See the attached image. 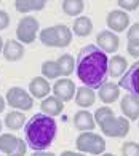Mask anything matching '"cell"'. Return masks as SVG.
<instances>
[{"label": "cell", "instance_id": "6da1fadb", "mask_svg": "<svg viewBox=\"0 0 139 156\" xmlns=\"http://www.w3.org/2000/svg\"><path fill=\"white\" fill-rule=\"evenodd\" d=\"M77 75L85 86L96 89L106 83L109 59L107 54L98 46L88 45L79 53L77 58Z\"/></svg>", "mask_w": 139, "mask_h": 156}, {"label": "cell", "instance_id": "7a4b0ae2", "mask_svg": "<svg viewBox=\"0 0 139 156\" xmlns=\"http://www.w3.org/2000/svg\"><path fill=\"white\" fill-rule=\"evenodd\" d=\"M54 136H56V121L45 113L34 115L26 124V140L35 151H43L50 147Z\"/></svg>", "mask_w": 139, "mask_h": 156}, {"label": "cell", "instance_id": "3957f363", "mask_svg": "<svg viewBox=\"0 0 139 156\" xmlns=\"http://www.w3.org/2000/svg\"><path fill=\"white\" fill-rule=\"evenodd\" d=\"M40 41L45 46H54V48H66L72 41V34L71 29L64 24L46 27L40 32Z\"/></svg>", "mask_w": 139, "mask_h": 156}, {"label": "cell", "instance_id": "277c9868", "mask_svg": "<svg viewBox=\"0 0 139 156\" xmlns=\"http://www.w3.org/2000/svg\"><path fill=\"white\" fill-rule=\"evenodd\" d=\"M77 150L80 153H90V154H101L106 150V140L94 132H82L77 137Z\"/></svg>", "mask_w": 139, "mask_h": 156}, {"label": "cell", "instance_id": "5b68a950", "mask_svg": "<svg viewBox=\"0 0 139 156\" xmlns=\"http://www.w3.org/2000/svg\"><path fill=\"white\" fill-rule=\"evenodd\" d=\"M101 131L109 137H125L130 131V123L126 118H115L109 116L102 123H99Z\"/></svg>", "mask_w": 139, "mask_h": 156}, {"label": "cell", "instance_id": "8992f818", "mask_svg": "<svg viewBox=\"0 0 139 156\" xmlns=\"http://www.w3.org/2000/svg\"><path fill=\"white\" fill-rule=\"evenodd\" d=\"M38 32V21L34 16H24L16 27V37L23 43H32Z\"/></svg>", "mask_w": 139, "mask_h": 156}, {"label": "cell", "instance_id": "52a82bcc", "mask_svg": "<svg viewBox=\"0 0 139 156\" xmlns=\"http://www.w3.org/2000/svg\"><path fill=\"white\" fill-rule=\"evenodd\" d=\"M6 104L13 108H19V110H31L34 101H32V96H29L24 89L21 88H10L8 93H6Z\"/></svg>", "mask_w": 139, "mask_h": 156}, {"label": "cell", "instance_id": "ba28073f", "mask_svg": "<svg viewBox=\"0 0 139 156\" xmlns=\"http://www.w3.org/2000/svg\"><path fill=\"white\" fill-rule=\"evenodd\" d=\"M119 88L128 91V94L139 99V61L131 66L119 83Z\"/></svg>", "mask_w": 139, "mask_h": 156}, {"label": "cell", "instance_id": "9c48e42d", "mask_svg": "<svg viewBox=\"0 0 139 156\" xmlns=\"http://www.w3.org/2000/svg\"><path fill=\"white\" fill-rule=\"evenodd\" d=\"M0 150L6 153L8 156L11 154H26L27 147L21 139H18L13 134H3L0 136Z\"/></svg>", "mask_w": 139, "mask_h": 156}, {"label": "cell", "instance_id": "30bf717a", "mask_svg": "<svg viewBox=\"0 0 139 156\" xmlns=\"http://www.w3.org/2000/svg\"><path fill=\"white\" fill-rule=\"evenodd\" d=\"M96 43L104 53H115L120 46V38L110 30H102L96 37Z\"/></svg>", "mask_w": 139, "mask_h": 156}, {"label": "cell", "instance_id": "8fae6325", "mask_svg": "<svg viewBox=\"0 0 139 156\" xmlns=\"http://www.w3.org/2000/svg\"><path fill=\"white\" fill-rule=\"evenodd\" d=\"M75 91H77V88H75L74 81L67 80V78L58 80L56 83H54V86H53L54 96H56L59 101H62V102H67V101H71V99H74Z\"/></svg>", "mask_w": 139, "mask_h": 156}, {"label": "cell", "instance_id": "7c38bea8", "mask_svg": "<svg viewBox=\"0 0 139 156\" xmlns=\"http://www.w3.org/2000/svg\"><path fill=\"white\" fill-rule=\"evenodd\" d=\"M107 26L114 32H122L130 26V16L123 10H112L107 15Z\"/></svg>", "mask_w": 139, "mask_h": 156}, {"label": "cell", "instance_id": "4fadbf2b", "mask_svg": "<svg viewBox=\"0 0 139 156\" xmlns=\"http://www.w3.org/2000/svg\"><path fill=\"white\" fill-rule=\"evenodd\" d=\"M120 108L125 113V116L130 118V119H137L139 118V99L126 94L122 97V104H120Z\"/></svg>", "mask_w": 139, "mask_h": 156}, {"label": "cell", "instance_id": "5bb4252c", "mask_svg": "<svg viewBox=\"0 0 139 156\" xmlns=\"http://www.w3.org/2000/svg\"><path fill=\"white\" fill-rule=\"evenodd\" d=\"M40 108H42V113H45L48 116H56L64 110V102L59 101L56 96H48L42 101Z\"/></svg>", "mask_w": 139, "mask_h": 156}, {"label": "cell", "instance_id": "9a60e30c", "mask_svg": "<svg viewBox=\"0 0 139 156\" xmlns=\"http://www.w3.org/2000/svg\"><path fill=\"white\" fill-rule=\"evenodd\" d=\"M24 56V48L23 45L16 40H6V43L3 45V58L10 62L19 61Z\"/></svg>", "mask_w": 139, "mask_h": 156}, {"label": "cell", "instance_id": "2e32d148", "mask_svg": "<svg viewBox=\"0 0 139 156\" xmlns=\"http://www.w3.org/2000/svg\"><path fill=\"white\" fill-rule=\"evenodd\" d=\"M74 124H75V127H77L79 131L88 132V131L94 129L96 121H94V118H93V115H91L90 112L80 110V112H77V113L74 115Z\"/></svg>", "mask_w": 139, "mask_h": 156}, {"label": "cell", "instance_id": "e0dca14e", "mask_svg": "<svg viewBox=\"0 0 139 156\" xmlns=\"http://www.w3.org/2000/svg\"><path fill=\"white\" fill-rule=\"evenodd\" d=\"M50 83H48V80H45L43 76H35L34 80L29 83V91L32 93L34 97L37 99H45L48 97V94H50Z\"/></svg>", "mask_w": 139, "mask_h": 156}, {"label": "cell", "instance_id": "ac0fdd59", "mask_svg": "<svg viewBox=\"0 0 139 156\" xmlns=\"http://www.w3.org/2000/svg\"><path fill=\"white\" fill-rule=\"evenodd\" d=\"M99 99L104 104H114L117 99L120 97V88L119 84L115 83H104L102 86L99 88V93H98Z\"/></svg>", "mask_w": 139, "mask_h": 156}, {"label": "cell", "instance_id": "d6986e66", "mask_svg": "<svg viewBox=\"0 0 139 156\" xmlns=\"http://www.w3.org/2000/svg\"><path fill=\"white\" fill-rule=\"evenodd\" d=\"M96 101V94L91 88L88 86H82L75 91V102H77L79 107L82 108H86V107H91Z\"/></svg>", "mask_w": 139, "mask_h": 156}, {"label": "cell", "instance_id": "ffe728a7", "mask_svg": "<svg viewBox=\"0 0 139 156\" xmlns=\"http://www.w3.org/2000/svg\"><path fill=\"white\" fill-rule=\"evenodd\" d=\"M126 67H128V61L123 58V56H112L109 61V67H107V73L117 78V76H123L125 72H126Z\"/></svg>", "mask_w": 139, "mask_h": 156}, {"label": "cell", "instance_id": "44dd1931", "mask_svg": "<svg viewBox=\"0 0 139 156\" xmlns=\"http://www.w3.org/2000/svg\"><path fill=\"white\" fill-rule=\"evenodd\" d=\"M45 0H16L15 8L19 13H29V11H40L45 8Z\"/></svg>", "mask_w": 139, "mask_h": 156}, {"label": "cell", "instance_id": "7402d4cb", "mask_svg": "<svg viewBox=\"0 0 139 156\" xmlns=\"http://www.w3.org/2000/svg\"><path fill=\"white\" fill-rule=\"evenodd\" d=\"M74 32L79 35V37H88L93 30V23L91 19L86 18V16H80L74 21V26H72Z\"/></svg>", "mask_w": 139, "mask_h": 156}, {"label": "cell", "instance_id": "603a6c76", "mask_svg": "<svg viewBox=\"0 0 139 156\" xmlns=\"http://www.w3.org/2000/svg\"><path fill=\"white\" fill-rule=\"evenodd\" d=\"M56 66H58V72H59L61 76H69L74 72L75 62H74V58L71 54H62L56 61Z\"/></svg>", "mask_w": 139, "mask_h": 156}, {"label": "cell", "instance_id": "cb8c5ba5", "mask_svg": "<svg viewBox=\"0 0 139 156\" xmlns=\"http://www.w3.org/2000/svg\"><path fill=\"white\" fill-rule=\"evenodd\" d=\"M24 123H26L24 113L10 112V113H6V116H5V124H6V127H8V129H11V131L19 129V127L23 126Z\"/></svg>", "mask_w": 139, "mask_h": 156}, {"label": "cell", "instance_id": "d4e9b609", "mask_svg": "<svg viewBox=\"0 0 139 156\" xmlns=\"http://www.w3.org/2000/svg\"><path fill=\"white\" fill-rule=\"evenodd\" d=\"M85 8V3L83 0H64L62 2V11L69 16H77L83 11Z\"/></svg>", "mask_w": 139, "mask_h": 156}, {"label": "cell", "instance_id": "484cf974", "mask_svg": "<svg viewBox=\"0 0 139 156\" xmlns=\"http://www.w3.org/2000/svg\"><path fill=\"white\" fill-rule=\"evenodd\" d=\"M42 73H43L45 78H48V80L58 78L59 76V72H58L56 61H45L43 64H42Z\"/></svg>", "mask_w": 139, "mask_h": 156}, {"label": "cell", "instance_id": "4316f807", "mask_svg": "<svg viewBox=\"0 0 139 156\" xmlns=\"http://www.w3.org/2000/svg\"><path fill=\"white\" fill-rule=\"evenodd\" d=\"M123 156H139V144L136 142H126L122 147Z\"/></svg>", "mask_w": 139, "mask_h": 156}, {"label": "cell", "instance_id": "83f0119b", "mask_svg": "<svg viewBox=\"0 0 139 156\" xmlns=\"http://www.w3.org/2000/svg\"><path fill=\"white\" fill-rule=\"evenodd\" d=\"M109 116H114V112H112V108H110V107H101V108H98V110H96V115H94V121L96 123H102L104 121V119H106V118H109Z\"/></svg>", "mask_w": 139, "mask_h": 156}, {"label": "cell", "instance_id": "f1b7e54d", "mask_svg": "<svg viewBox=\"0 0 139 156\" xmlns=\"http://www.w3.org/2000/svg\"><path fill=\"white\" fill-rule=\"evenodd\" d=\"M119 6L122 10H126V11H134L137 6H139V0H119Z\"/></svg>", "mask_w": 139, "mask_h": 156}, {"label": "cell", "instance_id": "f546056e", "mask_svg": "<svg viewBox=\"0 0 139 156\" xmlns=\"http://www.w3.org/2000/svg\"><path fill=\"white\" fill-rule=\"evenodd\" d=\"M128 53L131 56H136V58H139V40H130L128 41Z\"/></svg>", "mask_w": 139, "mask_h": 156}, {"label": "cell", "instance_id": "4dcf8cb0", "mask_svg": "<svg viewBox=\"0 0 139 156\" xmlns=\"http://www.w3.org/2000/svg\"><path fill=\"white\" fill-rule=\"evenodd\" d=\"M126 35H128V40H139V23L131 26L126 32Z\"/></svg>", "mask_w": 139, "mask_h": 156}, {"label": "cell", "instance_id": "1f68e13d", "mask_svg": "<svg viewBox=\"0 0 139 156\" xmlns=\"http://www.w3.org/2000/svg\"><path fill=\"white\" fill-rule=\"evenodd\" d=\"M8 24H10V16H8V13L0 10V30L6 29V26H8Z\"/></svg>", "mask_w": 139, "mask_h": 156}, {"label": "cell", "instance_id": "d6a6232c", "mask_svg": "<svg viewBox=\"0 0 139 156\" xmlns=\"http://www.w3.org/2000/svg\"><path fill=\"white\" fill-rule=\"evenodd\" d=\"M32 156H54V153H51V151H35V153H32Z\"/></svg>", "mask_w": 139, "mask_h": 156}, {"label": "cell", "instance_id": "836d02e7", "mask_svg": "<svg viewBox=\"0 0 139 156\" xmlns=\"http://www.w3.org/2000/svg\"><path fill=\"white\" fill-rule=\"evenodd\" d=\"M61 156H83V153H75V151H62Z\"/></svg>", "mask_w": 139, "mask_h": 156}, {"label": "cell", "instance_id": "e575fe53", "mask_svg": "<svg viewBox=\"0 0 139 156\" xmlns=\"http://www.w3.org/2000/svg\"><path fill=\"white\" fill-rule=\"evenodd\" d=\"M5 110V101H3V97L0 96V113H2Z\"/></svg>", "mask_w": 139, "mask_h": 156}, {"label": "cell", "instance_id": "d590c367", "mask_svg": "<svg viewBox=\"0 0 139 156\" xmlns=\"http://www.w3.org/2000/svg\"><path fill=\"white\" fill-rule=\"evenodd\" d=\"M3 49V40H2V37H0V51Z\"/></svg>", "mask_w": 139, "mask_h": 156}, {"label": "cell", "instance_id": "8d00e7d4", "mask_svg": "<svg viewBox=\"0 0 139 156\" xmlns=\"http://www.w3.org/2000/svg\"><path fill=\"white\" fill-rule=\"evenodd\" d=\"M102 156H115V154H112V153H106V154H102Z\"/></svg>", "mask_w": 139, "mask_h": 156}, {"label": "cell", "instance_id": "74e56055", "mask_svg": "<svg viewBox=\"0 0 139 156\" xmlns=\"http://www.w3.org/2000/svg\"><path fill=\"white\" fill-rule=\"evenodd\" d=\"M11 156H24V154H11Z\"/></svg>", "mask_w": 139, "mask_h": 156}, {"label": "cell", "instance_id": "f35d334b", "mask_svg": "<svg viewBox=\"0 0 139 156\" xmlns=\"http://www.w3.org/2000/svg\"><path fill=\"white\" fill-rule=\"evenodd\" d=\"M0 131H2V123H0Z\"/></svg>", "mask_w": 139, "mask_h": 156}]
</instances>
